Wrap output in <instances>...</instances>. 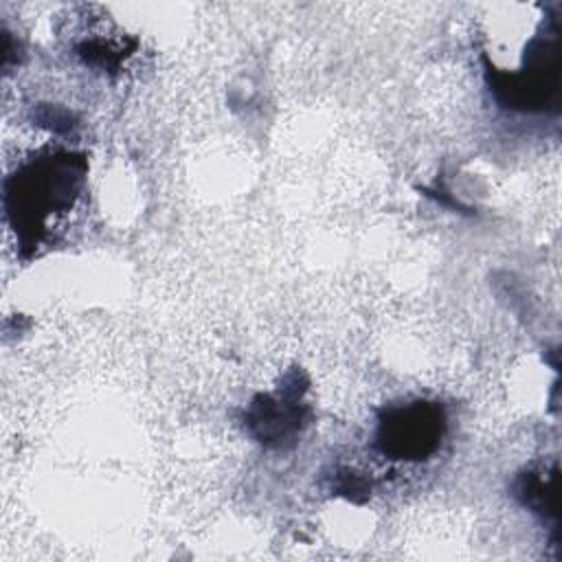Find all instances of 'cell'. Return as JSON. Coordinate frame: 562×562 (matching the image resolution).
<instances>
[{
    "label": "cell",
    "instance_id": "obj_1",
    "mask_svg": "<svg viewBox=\"0 0 562 562\" xmlns=\"http://www.w3.org/2000/svg\"><path fill=\"white\" fill-rule=\"evenodd\" d=\"M83 180V165L68 154L48 156L29 165L7 187V206L15 217V231H40V222L53 211L70 209L79 184Z\"/></svg>",
    "mask_w": 562,
    "mask_h": 562
},
{
    "label": "cell",
    "instance_id": "obj_2",
    "mask_svg": "<svg viewBox=\"0 0 562 562\" xmlns=\"http://www.w3.org/2000/svg\"><path fill=\"white\" fill-rule=\"evenodd\" d=\"M446 419L439 406L413 402L386 413L380 422L378 443L391 459H424L441 441Z\"/></svg>",
    "mask_w": 562,
    "mask_h": 562
}]
</instances>
